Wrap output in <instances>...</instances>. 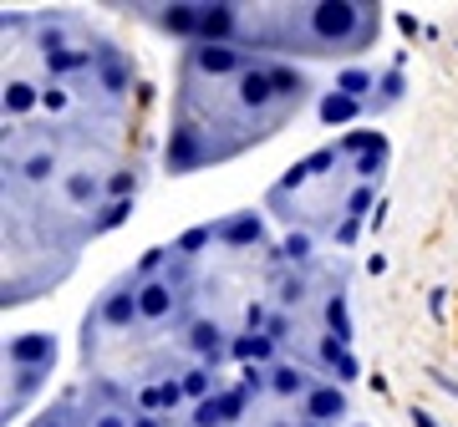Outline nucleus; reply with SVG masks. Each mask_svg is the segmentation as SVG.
<instances>
[{
    "mask_svg": "<svg viewBox=\"0 0 458 427\" xmlns=\"http://www.w3.org/2000/svg\"><path fill=\"white\" fill-rule=\"evenodd\" d=\"M183 427H189V423H183Z\"/></svg>",
    "mask_w": 458,
    "mask_h": 427,
    "instance_id": "32",
    "label": "nucleus"
},
{
    "mask_svg": "<svg viewBox=\"0 0 458 427\" xmlns=\"http://www.w3.org/2000/svg\"><path fill=\"white\" fill-rule=\"evenodd\" d=\"M276 351H280V346L270 341L265 331H245V336H234V346H229V356H234V362H245V366H265Z\"/></svg>",
    "mask_w": 458,
    "mask_h": 427,
    "instance_id": "11",
    "label": "nucleus"
},
{
    "mask_svg": "<svg viewBox=\"0 0 458 427\" xmlns=\"http://www.w3.org/2000/svg\"><path fill=\"white\" fill-rule=\"evenodd\" d=\"M128 214H132V198H113V204L92 219V234H107V230H117V224H128Z\"/></svg>",
    "mask_w": 458,
    "mask_h": 427,
    "instance_id": "23",
    "label": "nucleus"
},
{
    "mask_svg": "<svg viewBox=\"0 0 458 427\" xmlns=\"http://www.w3.org/2000/svg\"><path fill=\"white\" fill-rule=\"evenodd\" d=\"M265 71H270V87H276L280 107L301 113V107L311 102V77H306V71H295V66H280V62H265Z\"/></svg>",
    "mask_w": 458,
    "mask_h": 427,
    "instance_id": "7",
    "label": "nucleus"
},
{
    "mask_svg": "<svg viewBox=\"0 0 458 427\" xmlns=\"http://www.w3.org/2000/svg\"><path fill=\"white\" fill-rule=\"evenodd\" d=\"M158 26L164 31H174V36H194L199 41V5H158Z\"/></svg>",
    "mask_w": 458,
    "mask_h": 427,
    "instance_id": "16",
    "label": "nucleus"
},
{
    "mask_svg": "<svg viewBox=\"0 0 458 427\" xmlns=\"http://www.w3.org/2000/svg\"><path fill=\"white\" fill-rule=\"evenodd\" d=\"M138 290H143V280L132 275H123L117 285H107L98 296V306H92V315H98V326L102 331H113V336H123V331H132L143 315H138Z\"/></svg>",
    "mask_w": 458,
    "mask_h": 427,
    "instance_id": "1",
    "label": "nucleus"
},
{
    "mask_svg": "<svg viewBox=\"0 0 458 427\" xmlns=\"http://www.w3.org/2000/svg\"><path fill=\"white\" fill-rule=\"evenodd\" d=\"M229 346H234V336H225V326H219L214 315H194L189 331H183V351H189L199 366H214V372L225 366Z\"/></svg>",
    "mask_w": 458,
    "mask_h": 427,
    "instance_id": "3",
    "label": "nucleus"
},
{
    "mask_svg": "<svg viewBox=\"0 0 458 427\" xmlns=\"http://www.w3.org/2000/svg\"><path fill=\"white\" fill-rule=\"evenodd\" d=\"M92 77H98V82L107 87V97H123V92L132 87V66L123 62V56H107V62H102L98 71H92Z\"/></svg>",
    "mask_w": 458,
    "mask_h": 427,
    "instance_id": "18",
    "label": "nucleus"
},
{
    "mask_svg": "<svg viewBox=\"0 0 458 427\" xmlns=\"http://www.w3.org/2000/svg\"><path fill=\"white\" fill-rule=\"evenodd\" d=\"M316 362L327 366L331 377H336V387H346V381H357L361 377V366H357V356H352V351H346V346H336L327 336V341H321V356H316Z\"/></svg>",
    "mask_w": 458,
    "mask_h": 427,
    "instance_id": "12",
    "label": "nucleus"
},
{
    "mask_svg": "<svg viewBox=\"0 0 458 427\" xmlns=\"http://www.w3.org/2000/svg\"><path fill=\"white\" fill-rule=\"evenodd\" d=\"M158 402H164V412H179L189 397H183V381L179 377H168V381H158Z\"/></svg>",
    "mask_w": 458,
    "mask_h": 427,
    "instance_id": "26",
    "label": "nucleus"
},
{
    "mask_svg": "<svg viewBox=\"0 0 458 427\" xmlns=\"http://www.w3.org/2000/svg\"><path fill=\"white\" fill-rule=\"evenodd\" d=\"M250 66H255V51L245 46H204V41H194V51L183 56V71H194V77H245Z\"/></svg>",
    "mask_w": 458,
    "mask_h": 427,
    "instance_id": "2",
    "label": "nucleus"
},
{
    "mask_svg": "<svg viewBox=\"0 0 458 427\" xmlns=\"http://www.w3.org/2000/svg\"><path fill=\"white\" fill-rule=\"evenodd\" d=\"M412 423H418V427H443V423H433L428 412H412Z\"/></svg>",
    "mask_w": 458,
    "mask_h": 427,
    "instance_id": "31",
    "label": "nucleus"
},
{
    "mask_svg": "<svg viewBox=\"0 0 458 427\" xmlns=\"http://www.w3.org/2000/svg\"><path fill=\"white\" fill-rule=\"evenodd\" d=\"M361 107H367V102L346 97V92H336V87H331L316 113H321V122H327V128H336V122H352V117H361Z\"/></svg>",
    "mask_w": 458,
    "mask_h": 427,
    "instance_id": "15",
    "label": "nucleus"
},
{
    "mask_svg": "<svg viewBox=\"0 0 458 427\" xmlns=\"http://www.w3.org/2000/svg\"><path fill=\"white\" fill-rule=\"evenodd\" d=\"M41 107H47V113H66V107H72V92H66V87H41Z\"/></svg>",
    "mask_w": 458,
    "mask_h": 427,
    "instance_id": "28",
    "label": "nucleus"
},
{
    "mask_svg": "<svg viewBox=\"0 0 458 427\" xmlns=\"http://www.w3.org/2000/svg\"><path fill=\"white\" fill-rule=\"evenodd\" d=\"M240 387H245L250 397H265L270 392V372H265V366H245V372H240Z\"/></svg>",
    "mask_w": 458,
    "mask_h": 427,
    "instance_id": "25",
    "label": "nucleus"
},
{
    "mask_svg": "<svg viewBox=\"0 0 458 427\" xmlns=\"http://www.w3.org/2000/svg\"><path fill=\"white\" fill-rule=\"evenodd\" d=\"M377 87V71H367V66H346L342 77H336V92H346V97H367V92H372Z\"/></svg>",
    "mask_w": 458,
    "mask_h": 427,
    "instance_id": "21",
    "label": "nucleus"
},
{
    "mask_svg": "<svg viewBox=\"0 0 458 427\" xmlns=\"http://www.w3.org/2000/svg\"><path fill=\"white\" fill-rule=\"evenodd\" d=\"M214 234H219V245H229V249L265 245V224H260V214H255V209L234 214V219H219V224H214Z\"/></svg>",
    "mask_w": 458,
    "mask_h": 427,
    "instance_id": "8",
    "label": "nucleus"
},
{
    "mask_svg": "<svg viewBox=\"0 0 458 427\" xmlns=\"http://www.w3.org/2000/svg\"><path fill=\"white\" fill-rule=\"evenodd\" d=\"M183 306V296L168 285V280H148L143 290H138V315H143V326H164V321H174Z\"/></svg>",
    "mask_w": 458,
    "mask_h": 427,
    "instance_id": "6",
    "label": "nucleus"
},
{
    "mask_svg": "<svg viewBox=\"0 0 458 427\" xmlns=\"http://www.w3.org/2000/svg\"><path fill=\"white\" fill-rule=\"evenodd\" d=\"M311 387H316V377H306V366H291V362L270 366V392H276V397H295V402H306Z\"/></svg>",
    "mask_w": 458,
    "mask_h": 427,
    "instance_id": "9",
    "label": "nucleus"
},
{
    "mask_svg": "<svg viewBox=\"0 0 458 427\" xmlns=\"http://www.w3.org/2000/svg\"><path fill=\"white\" fill-rule=\"evenodd\" d=\"M352 179L357 183H367V188H377V183H382V173H387V138H382V143H377L372 153H361V158H352Z\"/></svg>",
    "mask_w": 458,
    "mask_h": 427,
    "instance_id": "14",
    "label": "nucleus"
},
{
    "mask_svg": "<svg viewBox=\"0 0 458 427\" xmlns=\"http://www.w3.org/2000/svg\"><path fill=\"white\" fill-rule=\"evenodd\" d=\"M433 381H438L443 392H458V381H454V377H438V372H433Z\"/></svg>",
    "mask_w": 458,
    "mask_h": 427,
    "instance_id": "30",
    "label": "nucleus"
},
{
    "mask_svg": "<svg viewBox=\"0 0 458 427\" xmlns=\"http://www.w3.org/2000/svg\"><path fill=\"white\" fill-rule=\"evenodd\" d=\"M357 234H361V219H342V224L331 230V239H336L342 249H352V245H357Z\"/></svg>",
    "mask_w": 458,
    "mask_h": 427,
    "instance_id": "29",
    "label": "nucleus"
},
{
    "mask_svg": "<svg viewBox=\"0 0 458 427\" xmlns=\"http://www.w3.org/2000/svg\"><path fill=\"white\" fill-rule=\"evenodd\" d=\"M342 417H352V402H346V392L336 387V381H316L311 397L301 402V423L331 427V423H342Z\"/></svg>",
    "mask_w": 458,
    "mask_h": 427,
    "instance_id": "5",
    "label": "nucleus"
},
{
    "mask_svg": "<svg viewBox=\"0 0 458 427\" xmlns=\"http://www.w3.org/2000/svg\"><path fill=\"white\" fill-rule=\"evenodd\" d=\"M179 381H183V397H189L194 407H199V402H209L214 392H225V381L214 377V366H199V362H189V366H183V372H179Z\"/></svg>",
    "mask_w": 458,
    "mask_h": 427,
    "instance_id": "10",
    "label": "nucleus"
},
{
    "mask_svg": "<svg viewBox=\"0 0 458 427\" xmlns=\"http://www.w3.org/2000/svg\"><path fill=\"white\" fill-rule=\"evenodd\" d=\"M31 107H41V92H36L31 82H21V77H16V82H5V113L26 117Z\"/></svg>",
    "mask_w": 458,
    "mask_h": 427,
    "instance_id": "19",
    "label": "nucleus"
},
{
    "mask_svg": "<svg viewBox=\"0 0 458 427\" xmlns=\"http://www.w3.org/2000/svg\"><path fill=\"white\" fill-rule=\"evenodd\" d=\"M5 362L16 366V372H51V362H56V341H51L47 331L11 336V346H5Z\"/></svg>",
    "mask_w": 458,
    "mask_h": 427,
    "instance_id": "4",
    "label": "nucleus"
},
{
    "mask_svg": "<svg viewBox=\"0 0 458 427\" xmlns=\"http://www.w3.org/2000/svg\"><path fill=\"white\" fill-rule=\"evenodd\" d=\"M138 183H143V179H138V168H117V179H107V194H113V198H132V194H138Z\"/></svg>",
    "mask_w": 458,
    "mask_h": 427,
    "instance_id": "24",
    "label": "nucleus"
},
{
    "mask_svg": "<svg viewBox=\"0 0 458 427\" xmlns=\"http://www.w3.org/2000/svg\"><path fill=\"white\" fill-rule=\"evenodd\" d=\"M377 87H382V107H393V102H403V87L408 82H403V71L393 66L387 77H377Z\"/></svg>",
    "mask_w": 458,
    "mask_h": 427,
    "instance_id": "27",
    "label": "nucleus"
},
{
    "mask_svg": "<svg viewBox=\"0 0 458 427\" xmlns=\"http://www.w3.org/2000/svg\"><path fill=\"white\" fill-rule=\"evenodd\" d=\"M209 245H219V234H214V224H194V230L183 234L179 245H174V255H183V260H194L199 249H209Z\"/></svg>",
    "mask_w": 458,
    "mask_h": 427,
    "instance_id": "22",
    "label": "nucleus"
},
{
    "mask_svg": "<svg viewBox=\"0 0 458 427\" xmlns=\"http://www.w3.org/2000/svg\"><path fill=\"white\" fill-rule=\"evenodd\" d=\"M102 188H107V183H102L98 173H62V194L72 198V209H92L102 198Z\"/></svg>",
    "mask_w": 458,
    "mask_h": 427,
    "instance_id": "13",
    "label": "nucleus"
},
{
    "mask_svg": "<svg viewBox=\"0 0 458 427\" xmlns=\"http://www.w3.org/2000/svg\"><path fill=\"white\" fill-rule=\"evenodd\" d=\"M327 331H331V341L336 346H352V315H346V290H331L327 296Z\"/></svg>",
    "mask_w": 458,
    "mask_h": 427,
    "instance_id": "17",
    "label": "nucleus"
},
{
    "mask_svg": "<svg viewBox=\"0 0 458 427\" xmlns=\"http://www.w3.org/2000/svg\"><path fill=\"white\" fill-rule=\"evenodd\" d=\"M276 249H280V264H311V230H291Z\"/></svg>",
    "mask_w": 458,
    "mask_h": 427,
    "instance_id": "20",
    "label": "nucleus"
}]
</instances>
